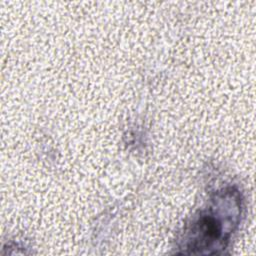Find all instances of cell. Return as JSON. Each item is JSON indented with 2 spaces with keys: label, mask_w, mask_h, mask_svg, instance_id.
<instances>
[{
  "label": "cell",
  "mask_w": 256,
  "mask_h": 256,
  "mask_svg": "<svg viewBox=\"0 0 256 256\" xmlns=\"http://www.w3.org/2000/svg\"><path fill=\"white\" fill-rule=\"evenodd\" d=\"M240 198L229 190L216 195L208 208L190 224L184 234V253L211 254L224 248L238 223Z\"/></svg>",
  "instance_id": "obj_1"
}]
</instances>
